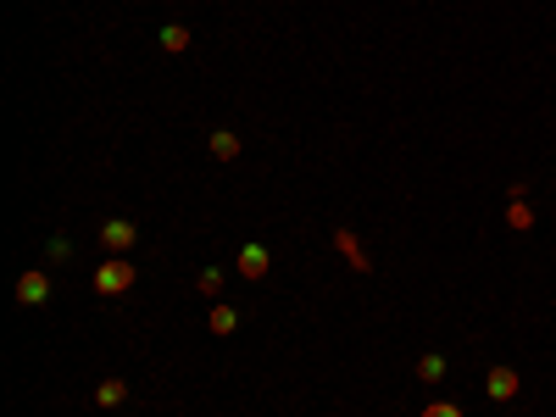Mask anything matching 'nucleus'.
I'll use <instances>...</instances> for the list:
<instances>
[{
  "label": "nucleus",
  "mask_w": 556,
  "mask_h": 417,
  "mask_svg": "<svg viewBox=\"0 0 556 417\" xmlns=\"http://www.w3.org/2000/svg\"><path fill=\"white\" fill-rule=\"evenodd\" d=\"M67 256H73V240L67 234H56L51 245H45V262H67Z\"/></svg>",
  "instance_id": "obj_14"
},
{
  "label": "nucleus",
  "mask_w": 556,
  "mask_h": 417,
  "mask_svg": "<svg viewBox=\"0 0 556 417\" xmlns=\"http://www.w3.org/2000/svg\"><path fill=\"white\" fill-rule=\"evenodd\" d=\"M206 323H212V334H217V340H228V334H234V329H240V312H234V306H228V301H212V312H206Z\"/></svg>",
  "instance_id": "obj_8"
},
{
  "label": "nucleus",
  "mask_w": 556,
  "mask_h": 417,
  "mask_svg": "<svg viewBox=\"0 0 556 417\" xmlns=\"http://www.w3.org/2000/svg\"><path fill=\"white\" fill-rule=\"evenodd\" d=\"M95 240H101V251H106V256H128V251L139 245V228H134L128 217H106Z\"/></svg>",
  "instance_id": "obj_3"
},
{
  "label": "nucleus",
  "mask_w": 556,
  "mask_h": 417,
  "mask_svg": "<svg viewBox=\"0 0 556 417\" xmlns=\"http://www.w3.org/2000/svg\"><path fill=\"white\" fill-rule=\"evenodd\" d=\"M417 379H423V384H440V379H445V356H440V351L417 356Z\"/></svg>",
  "instance_id": "obj_12"
},
{
  "label": "nucleus",
  "mask_w": 556,
  "mask_h": 417,
  "mask_svg": "<svg viewBox=\"0 0 556 417\" xmlns=\"http://www.w3.org/2000/svg\"><path fill=\"white\" fill-rule=\"evenodd\" d=\"M156 39H162V51H167V56H184V51H190V39H195V34L184 28V23H167Z\"/></svg>",
  "instance_id": "obj_9"
},
{
  "label": "nucleus",
  "mask_w": 556,
  "mask_h": 417,
  "mask_svg": "<svg viewBox=\"0 0 556 417\" xmlns=\"http://www.w3.org/2000/svg\"><path fill=\"white\" fill-rule=\"evenodd\" d=\"M234 267H240V278H251V284H262V278L273 273V251L251 240V245H240V262H234Z\"/></svg>",
  "instance_id": "obj_5"
},
{
  "label": "nucleus",
  "mask_w": 556,
  "mask_h": 417,
  "mask_svg": "<svg viewBox=\"0 0 556 417\" xmlns=\"http://www.w3.org/2000/svg\"><path fill=\"white\" fill-rule=\"evenodd\" d=\"M123 401H128V384H123V379H101V384H95V406L112 412V406H123Z\"/></svg>",
  "instance_id": "obj_10"
},
{
  "label": "nucleus",
  "mask_w": 556,
  "mask_h": 417,
  "mask_svg": "<svg viewBox=\"0 0 556 417\" xmlns=\"http://www.w3.org/2000/svg\"><path fill=\"white\" fill-rule=\"evenodd\" d=\"M506 228L529 234V228H534V206H529V201H512V206H506Z\"/></svg>",
  "instance_id": "obj_13"
},
{
  "label": "nucleus",
  "mask_w": 556,
  "mask_h": 417,
  "mask_svg": "<svg viewBox=\"0 0 556 417\" xmlns=\"http://www.w3.org/2000/svg\"><path fill=\"white\" fill-rule=\"evenodd\" d=\"M417 417H462V406H456V401H429Z\"/></svg>",
  "instance_id": "obj_15"
},
{
  "label": "nucleus",
  "mask_w": 556,
  "mask_h": 417,
  "mask_svg": "<svg viewBox=\"0 0 556 417\" xmlns=\"http://www.w3.org/2000/svg\"><path fill=\"white\" fill-rule=\"evenodd\" d=\"M518 390H523V373H518V367H490V373H484V395L490 401H518Z\"/></svg>",
  "instance_id": "obj_4"
},
{
  "label": "nucleus",
  "mask_w": 556,
  "mask_h": 417,
  "mask_svg": "<svg viewBox=\"0 0 556 417\" xmlns=\"http://www.w3.org/2000/svg\"><path fill=\"white\" fill-rule=\"evenodd\" d=\"M17 306H28V312H39L45 301H51V273H45V267H23L17 273Z\"/></svg>",
  "instance_id": "obj_2"
},
{
  "label": "nucleus",
  "mask_w": 556,
  "mask_h": 417,
  "mask_svg": "<svg viewBox=\"0 0 556 417\" xmlns=\"http://www.w3.org/2000/svg\"><path fill=\"white\" fill-rule=\"evenodd\" d=\"M334 251H340V256L351 262V273H373V256L362 251V240L351 234V228H334Z\"/></svg>",
  "instance_id": "obj_7"
},
{
  "label": "nucleus",
  "mask_w": 556,
  "mask_h": 417,
  "mask_svg": "<svg viewBox=\"0 0 556 417\" xmlns=\"http://www.w3.org/2000/svg\"><path fill=\"white\" fill-rule=\"evenodd\" d=\"M195 290H201L206 301H223V267H201V273H195Z\"/></svg>",
  "instance_id": "obj_11"
},
{
  "label": "nucleus",
  "mask_w": 556,
  "mask_h": 417,
  "mask_svg": "<svg viewBox=\"0 0 556 417\" xmlns=\"http://www.w3.org/2000/svg\"><path fill=\"white\" fill-rule=\"evenodd\" d=\"M206 151H212V162L228 167V162H240L245 145H240V134H234V128H212V134H206Z\"/></svg>",
  "instance_id": "obj_6"
},
{
  "label": "nucleus",
  "mask_w": 556,
  "mask_h": 417,
  "mask_svg": "<svg viewBox=\"0 0 556 417\" xmlns=\"http://www.w3.org/2000/svg\"><path fill=\"white\" fill-rule=\"evenodd\" d=\"M134 278H139V267H134L128 256H106V262L95 267V295L117 301V295H128V290H134Z\"/></svg>",
  "instance_id": "obj_1"
}]
</instances>
